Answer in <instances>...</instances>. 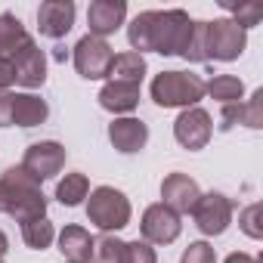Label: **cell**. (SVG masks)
<instances>
[{"label": "cell", "instance_id": "1", "mask_svg": "<svg viewBox=\"0 0 263 263\" xmlns=\"http://www.w3.org/2000/svg\"><path fill=\"white\" fill-rule=\"evenodd\" d=\"M192 34V19L186 10H146L127 25V41L134 53L143 50L161 56H180Z\"/></svg>", "mask_w": 263, "mask_h": 263}, {"label": "cell", "instance_id": "2", "mask_svg": "<svg viewBox=\"0 0 263 263\" xmlns=\"http://www.w3.org/2000/svg\"><path fill=\"white\" fill-rule=\"evenodd\" d=\"M0 214H10L19 223L47 217V198L41 192V183H34L22 167H10L0 177Z\"/></svg>", "mask_w": 263, "mask_h": 263}, {"label": "cell", "instance_id": "3", "mask_svg": "<svg viewBox=\"0 0 263 263\" xmlns=\"http://www.w3.org/2000/svg\"><path fill=\"white\" fill-rule=\"evenodd\" d=\"M152 99L161 108H192L204 99V81L192 71H161L152 81Z\"/></svg>", "mask_w": 263, "mask_h": 263}, {"label": "cell", "instance_id": "4", "mask_svg": "<svg viewBox=\"0 0 263 263\" xmlns=\"http://www.w3.org/2000/svg\"><path fill=\"white\" fill-rule=\"evenodd\" d=\"M87 217L93 226H99L105 235L108 232H118L130 223V201L121 189L115 186H99L90 192V201H87Z\"/></svg>", "mask_w": 263, "mask_h": 263}, {"label": "cell", "instance_id": "5", "mask_svg": "<svg viewBox=\"0 0 263 263\" xmlns=\"http://www.w3.org/2000/svg\"><path fill=\"white\" fill-rule=\"evenodd\" d=\"M248 44V31L238 28L232 19H217V22H204V50L208 59L217 62H232L245 53Z\"/></svg>", "mask_w": 263, "mask_h": 263}, {"label": "cell", "instance_id": "6", "mask_svg": "<svg viewBox=\"0 0 263 263\" xmlns=\"http://www.w3.org/2000/svg\"><path fill=\"white\" fill-rule=\"evenodd\" d=\"M111 59H115V50L102 41V37H81L78 47H74V68L81 78L87 81H99V78H108L111 71Z\"/></svg>", "mask_w": 263, "mask_h": 263}, {"label": "cell", "instance_id": "7", "mask_svg": "<svg viewBox=\"0 0 263 263\" xmlns=\"http://www.w3.org/2000/svg\"><path fill=\"white\" fill-rule=\"evenodd\" d=\"M34 183H44L50 177H56L62 167H65V146H59L56 140H44V143H34L28 146L22 164H19Z\"/></svg>", "mask_w": 263, "mask_h": 263}, {"label": "cell", "instance_id": "8", "mask_svg": "<svg viewBox=\"0 0 263 263\" xmlns=\"http://www.w3.org/2000/svg\"><path fill=\"white\" fill-rule=\"evenodd\" d=\"M211 134H214L211 115H208L204 108H198V105L183 108L180 118L174 121V137H177V143H180L183 149H189V152L204 149L208 140H211Z\"/></svg>", "mask_w": 263, "mask_h": 263}, {"label": "cell", "instance_id": "9", "mask_svg": "<svg viewBox=\"0 0 263 263\" xmlns=\"http://www.w3.org/2000/svg\"><path fill=\"white\" fill-rule=\"evenodd\" d=\"M192 217H195V226L204 235H223L226 226L232 223V201L223 192H208V195L198 198Z\"/></svg>", "mask_w": 263, "mask_h": 263}, {"label": "cell", "instance_id": "10", "mask_svg": "<svg viewBox=\"0 0 263 263\" xmlns=\"http://www.w3.org/2000/svg\"><path fill=\"white\" fill-rule=\"evenodd\" d=\"M143 241L146 245H171L180 238V214H174L171 208L164 204H149L146 214H143Z\"/></svg>", "mask_w": 263, "mask_h": 263}, {"label": "cell", "instance_id": "11", "mask_svg": "<svg viewBox=\"0 0 263 263\" xmlns=\"http://www.w3.org/2000/svg\"><path fill=\"white\" fill-rule=\"evenodd\" d=\"M7 59L16 68V84H22V87H41L47 81V59H44V50L34 41H25Z\"/></svg>", "mask_w": 263, "mask_h": 263}, {"label": "cell", "instance_id": "12", "mask_svg": "<svg viewBox=\"0 0 263 263\" xmlns=\"http://www.w3.org/2000/svg\"><path fill=\"white\" fill-rule=\"evenodd\" d=\"M161 198H164L161 204L171 208L174 214H192L198 198H201V189L186 174H167L164 183H161Z\"/></svg>", "mask_w": 263, "mask_h": 263}, {"label": "cell", "instance_id": "13", "mask_svg": "<svg viewBox=\"0 0 263 263\" xmlns=\"http://www.w3.org/2000/svg\"><path fill=\"white\" fill-rule=\"evenodd\" d=\"M127 19V4L124 0H93L87 10V25L93 37H108L115 34Z\"/></svg>", "mask_w": 263, "mask_h": 263}, {"label": "cell", "instance_id": "14", "mask_svg": "<svg viewBox=\"0 0 263 263\" xmlns=\"http://www.w3.org/2000/svg\"><path fill=\"white\" fill-rule=\"evenodd\" d=\"M74 25V4L71 0H47V4H41L37 10V28L44 37H65Z\"/></svg>", "mask_w": 263, "mask_h": 263}, {"label": "cell", "instance_id": "15", "mask_svg": "<svg viewBox=\"0 0 263 263\" xmlns=\"http://www.w3.org/2000/svg\"><path fill=\"white\" fill-rule=\"evenodd\" d=\"M108 140L118 152L124 155H134L149 143V127L140 118H115L108 124Z\"/></svg>", "mask_w": 263, "mask_h": 263}, {"label": "cell", "instance_id": "16", "mask_svg": "<svg viewBox=\"0 0 263 263\" xmlns=\"http://www.w3.org/2000/svg\"><path fill=\"white\" fill-rule=\"evenodd\" d=\"M235 124H245L251 130L263 127V90H254V96L248 102L223 105V111H220V130H232Z\"/></svg>", "mask_w": 263, "mask_h": 263}, {"label": "cell", "instance_id": "17", "mask_svg": "<svg viewBox=\"0 0 263 263\" xmlns=\"http://www.w3.org/2000/svg\"><path fill=\"white\" fill-rule=\"evenodd\" d=\"M99 105L105 111H134L140 105V84H124V81H108L99 90Z\"/></svg>", "mask_w": 263, "mask_h": 263}, {"label": "cell", "instance_id": "18", "mask_svg": "<svg viewBox=\"0 0 263 263\" xmlns=\"http://www.w3.org/2000/svg\"><path fill=\"white\" fill-rule=\"evenodd\" d=\"M59 251L68 263H90L93 254V235L84 226H65L59 232Z\"/></svg>", "mask_w": 263, "mask_h": 263}, {"label": "cell", "instance_id": "19", "mask_svg": "<svg viewBox=\"0 0 263 263\" xmlns=\"http://www.w3.org/2000/svg\"><path fill=\"white\" fill-rule=\"evenodd\" d=\"M50 115V105L34 93H13V124L19 127H37Z\"/></svg>", "mask_w": 263, "mask_h": 263}, {"label": "cell", "instance_id": "20", "mask_svg": "<svg viewBox=\"0 0 263 263\" xmlns=\"http://www.w3.org/2000/svg\"><path fill=\"white\" fill-rule=\"evenodd\" d=\"M111 81H124V84H143L146 78V59L140 53H121L111 59V71H108Z\"/></svg>", "mask_w": 263, "mask_h": 263}, {"label": "cell", "instance_id": "21", "mask_svg": "<svg viewBox=\"0 0 263 263\" xmlns=\"http://www.w3.org/2000/svg\"><path fill=\"white\" fill-rule=\"evenodd\" d=\"M25 41H31L28 31H25V25L13 13H0V56L16 53Z\"/></svg>", "mask_w": 263, "mask_h": 263}, {"label": "cell", "instance_id": "22", "mask_svg": "<svg viewBox=\"0 0 263 263\" xmlns=\"http://www.w3.org/2000/svg\"><path fill=\"white\" fill-rule=\"evenodd\" d=\"M204 93H211L217 102H223V105H235V102H241V96H245V84L235 78V74H217L211 84H204Z\"/></svg>", "mask_w": 263, "mask_h": 263}, {"label": "cell", "instance_id": "23", "mask_svg": "<svg viewBox=\"0 0 263 263\" xmlns=\"http://www.w3.org/2000/svg\"><path fill=\"white\" fill-rule=\"evenodd\" d=\"M90 192V183L84 174H65V180H59L56 186V198L65 204V208H78Z\"/></svg>", "mask_w": 263, "mask_h": 263}, {"label": "cell", "instance_id": "24", "mask_svg": "<svg viewBox=\"0 0 263 263\" xmlns=\"http://www.w3.org/2000/svg\"><path fill=\"white\" fill-rule=\"evenodd\" d=\"M53 235H56V229H53V223H50L47 217H34V220H25V223H22V238H25V245L34 248V251L50 248V245H53Z\"/></svg>", "mask_w": 263, "mask_h": 263}, {"label": "cell", "instance_id": "25", "mask_svg": "<svg viewBox=\"0 0 263 263\" xmlns=\"http://www.w3.org/2000/svg\"><path fill=\"white\" fill-rule=\"evenodd\" d=\"M121 254H124V241H121V238H115V235H99V238H93L90 263H121Z\"/></svg>", "mask_w": 263, "mask_h": 263}, {"label": "cell", "instance_id": "26", "mask_svg": "<svg viewBox=\"0 0 263 263\" xmlns=\"http://www.w3.org/2000/svg\"><path fill=\"white\" fill-rule=\"evenodd\" d=\"M186 62H208V50H204V22H192V34L180 53Z\"/></svg>", "mask_w": 263, "mask_h": 263}, {"label": "cell", "instance_id": "27", "mask_svg": "<svg viewBox=\"0 0 263 263\" xmlns=\"http://www.w3.org/2000/svg\"><path fill=\"white\" fill-rule=\"evenodd\" d=\"M121 263H158L155 251L146 245V241H124V254H121Z\"/></svg>", "mask_w": 263, "mask_h": 263}, {"label": "cell", "instance_id": "28", "mask_svg": "<svg viewBox=\"0 0 263 263\" xmlns=\"http://www.w3.org/2000/svg\"><path fill=\"white\" fill-rule=\"evenodd\" d=\"M229 10L235 13L232 22H235L238 28H245V31L254 28V25L263 19V7H260V4H238V7H229Z\"/></svg>", "mask_w": 263, "mask_h": 263}, {"label": "cell", "instance_id": "29", "mask_svg": "<svg viewBox=\"0 0 263 263\" xmlns=\"http://www.w3.org/2000/svg\"><path fill=\"white\" fill-rule=\"evenodd\" d=\"M260 217H263V204H248V208L241 211V229H245V235L263 238V223H260Z\"/></svg>", "mask_w": 263, "mask_h": 263}, {"label": "cell", "instance_id": "30", "mask_svg": "<svg viewBox=\"0 0 263 263\" xmlns=\"http://www.w3.org/2000/svg\"><path fill=\"white\" fill-rule=\"evenodd\" d=\"M183 263H217V254L208 241H192L183 251Z\"/></svg>", "mask_w": 263, "mask_h": 263}, {"label": "cell", "instance_id": "31", "mask_svg": "<svg viewBox=\"0 0 263 263\" xmlns=\"http://www.w3.org/2000/svg\"><path fill=\"white\" fill-rule=\"evenodd\" d=\"M10 124H13V93L0 90V127H10Z\"/></svg>", "mask_w": 263, "mask_h": 263}, {"label": "cell", "instance_id": "32", "mask_svg": "<svg viewBox=\"0 0 263 263\" xmlns=\"http://www.w3.org/2000/svg\"><path fill=\"white\" fill-rule=\"evenodd\" d=\"M13 84H16V68H13V62L7 56H0V90H7Z\"/></svg>", "mask_w": 263, "mask_h": 263}, {"label": "cell", "instance_id": "33", "mask_svg": "<svg viewBox=\"0 0 263 263\" xmlns=\"http://www.w3.org/2000/svg\"><path fill=\"white\" fill-rule=\"evenodd\" d=\"M226 263H257V260H254L251 254H241V251H238V254H229Z\"/></svg>", "mask_w": 263, "mask_h": 263}, {"label": "cell", "instance_id": "34", "mask_svg": "<svg viewBox=\"0 0 263 263\" xmlns=\"http://www.w3.org/2000/svg\"><path fill=\"white\" fill-rule=\"evenodd\" d=\"M7 251H10V238H7V232H4V229H0V257H4Z\"/></svg>", "mask_w": 263, "mask_h": 263}, {"label": "cell", "instance_id": "35", "mask_svg": "<svg viewBox=\"0 0 263 263\" xmlns=\"http://www.w3.org/2000/svg\"><path fill=\"white\" fill-rule=\"evenodd\" d=\"M0 263H4V260H0Z\"/></svg>", "mask_w": 263, "mask_h": 263}]
</instances>
